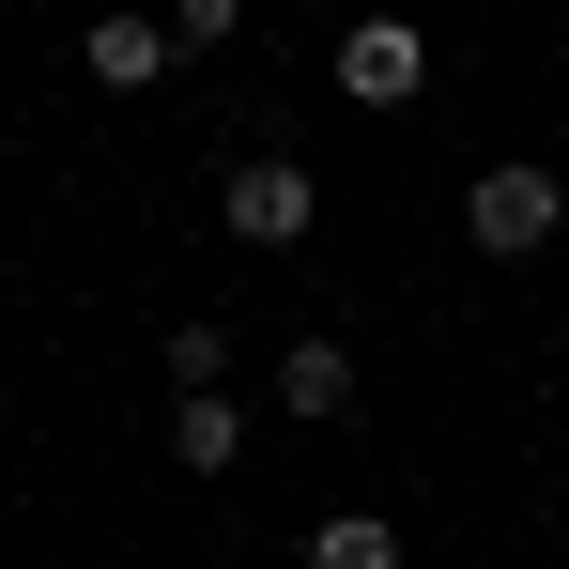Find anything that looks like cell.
<instances>
[{
    "label": "cell",
    "mask_w": 569,
    "mask_h": 569,
    "mask_svg": "<svg viewBox=\"0 0 569 569\" xmlns=\"http://www.w3.org/2000/svg\"><path fill=\"white\" fill-rule=\"evenodd\" d=\"M216 231L262 247V262H292V247L323 231V170H308V154H231V170H216Z\"/></svg>",
    "instance_id": "cell-1"
},
{
    "label": "cell",
    "mask_w": 569,
    "mask_h": 569,
    "mask_svg": "<svg viewBox=\"0 0 569 569\" xmlns=\"http://www.w3.org/2000/svg\"><path fill=\"white\" fill-rule=\"evenodd\" d=\"M555 231H569V186L539 170V154H492V170L462 186V247L477 262H539Z\"/></svg>",
    "instance_id": "cell-2"
},
{
    "label": "cell",
    "mask_w": 569,
    "mask_h": 569,
    "mask_svg": "<svg viewBox=\"0 0 569 569\" xmlns=\"http://www.w3.org/2000/svg\"><path fill=\"white\" fill-rule=\"evenodd\" d=\"M339 93L355 108H416L431 93V31H416V16H355V31H339Z\"/></svg>",
    "instance_id": "cell-3"
},
{
    "label": "cell",
    "mask_w": 569,
    "mask_h": 569,
    "mask_svg": "<svg viewBox=\"0 0 569 569\" xmlns=\"http://www.w3.org/2000/svg\"><path fill=\"white\" fill-rule=\"evenodd\" d=\"M170 62H186L170 16H93V31H78V78H93V93H154Z\"/></svg>",
    "instance_id": "cell-4"
},
{
    "label": "cell",
    "mask_w": 569,
    "mask_h": 569,
    "mask_svg": "<svg viewBox=\"0 0 569 569\" xmlns=\"http://www.w3.org/2000/svg\"><path fill=\"white\" fill-rule=\"evenodd\" d=\"M262 385H278V416H292V431H339V416H355V339H292Z\"/></svg>",
    "instance_id": "cell-5"
},
{
    "label": "cell",
    "mask_w": 569,
    "mask_h": 569,
    "mask_svg": "<svg viewBox=\"0 0 569 569\" xmlns=\"http://www.w3.org/2000/svg\"><path fill=\"white\" fill-rule=\"evenodd\" d=\"M170 462H186V477L247 462V400H231V385H216V400H170Z\"/></svg>",
    "instance_id": "cell-6"
},
{
    "label": "cell",
    "mask_w": 569,
    "mask_h": 569,
    "mask_svg": "<svg viewBox=\"0 0 569 569\" xmlns=\"http://www.w3.org/2000/svg\"><path fill=\"white\" fill-rule=\"evenodd\" d=\"M308 569H400V523L385 508H323L308 523Z\"/></svg>",
    "instance_id": "cell-7"
},
{
    "label": "cell",
    "mask_w": 569,
    "mask_h": 569,
    "mask_svg": "<svg viewBox=\"0 0 569 569\" xmlns=\"http://www.w3.org/2000/svg\"><path fill=\"white\" fill-rule=\"evenodd\" d=\"M231 385V323H170V400H216Z\"/></svg>",
    "instance_id": "cell-8"
},
{
    "label": "cell",
    "mask_w": 569,
    "mask_h": 569,
    "mask_svg": "<svg viewBox=\"0 0 569 569\" xmlns=\"http://www.w3.org/2000/svg\"><path fill=\"white\" fill-rule=\"evenodd\" d=\"M0 431H16V385H0Z\"/></svg>",
    "instance_id": "cell-9"
}]
</instances>
